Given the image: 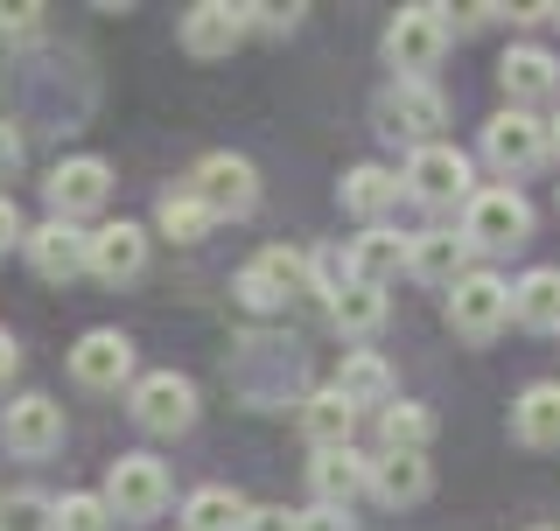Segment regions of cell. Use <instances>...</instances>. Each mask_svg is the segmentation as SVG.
I'll return each mask as SVG.
<instances>
[{"label": "cell", "mask_w": 560, "mask_h": 531, "mask_svg": "<svg viewBox=\"0 0 560 531\" xmlns=\"http://www.w3.org/2000/svg\"><path fill=\"white\" fill-rule=\"evenodd\" d=\"M378 440H385V455H428L434 413H428V405H413V399H393L378 413Z\"/></svg>", "instance_id": "27"}, {"label": "cell", "mask_w": 560, "mask_h": 531, "mask_svg": "<svg viewBox=\"0 0 560 531\" xmlns=\"http://www.w3.org/2000/svg\"><path fill=\"white\" fill-rule=\"evenodd\" d=\"M302 531H350V510H323V504H315L302 518Z\"/></svg>", "instance_id": "36"}, {"label": "cell", "mask_w": 560, "mask_h": 531, "mask_svg": "<svg viewBox=\"0 0 560 531\" xmlns=\"http://www.w3.org/2000/svg\"><path fill=\"white\" fill-rule=\"evenodd\" d=\"M442 49H448V8H399L385 28V63L399 70V84H428Z\"/></svg>", "instance_id": "1"}, {"label": "cell", "mask_w": 560, "mask_h": 531, "mask_svg": "<svg viewBox=\"0 0 560 531\" xmlns=\"http://www.w3.org/2000/svg\"><path fill=\"white\" fill-rule=\"evenodd\" d=\"M0 440H8V455H22V462H43V455H57V448H63V405L43 399V392L14 399L8 413H0Z\"/></svg>", "instance_id": "9"}, {"label": "cell", "mask_w": 560, "mask_h": 531, "mask_svg": "<svg viewBox=\"0 0 560 531\" xmlns=\"http://www.w3.org/2000/svg\"><path fill=\"white\" fill-rule=\"evenodd\" d=\"M428 489H434L428 455H378V462H372V497H378V504L407 510V504L428 497Z\"/></svg>", "instance_id": "19"}, {"label": "cell", "mask_w": 560, "mask_h": 531, "mask_svg": "<svg viewBox=\"0 0 560 531\" xmlns=\"http://www.w3.org/2000/svg\"><path fill=\"white\" fill-rule=\"evenodd\" d=\"M399 189L420 203H469L477 189H469V154L463 148H448V140H434V148H413L407 154V168H399Z\"/></svg>", "instance_id": "3"}, {"label": "cell", "mask_w": 560, "mask_h": 531, "mask_svg": "<svg viewBox=\"0 0 560 531\" xmlns=\"http://www.w3.org/2000/svg\"><path fill=\"white\" fill-rule=\"evenodd\" d=\"M0 22H8V8H0Z\"/></svg>", "instance_id": "39"}, {"label": "cell", "mask_w": 560, "mask_h": 531, "mask_svg": "<svg viewBox=\"0 0 560 531\" xmlns=\"http://www.w3.org/2000/svg\"><path fill=\"white\" fill-rule=\"evenodd\" d=\"M302 434H308L315 455H323V448H350V434H358V405H350L337 385H323V392L302 399Z\"/></svg>", "instance_id": "18"}, {"label": "cell", "mask_w": 560, "mask_h": 531, "mask_svg": "<svg viewBox=\"0 0 560 531\" xmlns=\"http://www.w3.org/2000/svg\"><path fill=\"white\" fill-rule=\"evenodd\" d=\"M140 266H148V232H140L133 217H113L92 232V273L105 280V287H127V280H140Z\"/></svg>", "instance_id": "16"}, {"label": "cell", "mask_w": 560, "mask_h": 531, "mask_svg": "<svg viewBox=\"0 0 560 531\" xmlns=\"http://www.w3.org/2000/svg\"><path fill=\"white\" fill-rule=\"evenodd\" d=\"M329 322H337L343 335H372L385 322V287H364V280H350V287L329 300Z\"/></svg>", "instance_id": "29"}, {"label": "cell", "mask_w": 560, "mask_h": 531, "mask_svg": "<svg viewBox=\"0 0 560 531\" xmlns=\"http://www.w3.org/2000/svg\"><path fill=\"white\" fill-rule=\"evenodd\" d=\"M547 148H553L547 127H539L533 113H518V105H512V113H498V119L483 127V162L498 168V175H525V168H539V162H547Z\"/></svg>", "instance_id": "10"}, {"label": "cell", "mask_w": 560, "mask_h": 531, "mask_svg": "<svg viewBox=\"0 0 560 531\" xmlns=\"http://www.w3.org/2000/svg\"><path fill=\"white\" fill-rule=\"evenodd\" d=\"M512 315L525 329H560V266H533L512 287Z\"/></svg>", "instance_id": "26"}, {"label": "cell", "mask_w": 560, "mask_h": 531, "mask_svg": "<svg viewBox=\"0 0 560 531\" xmlns=\"http://www.w3.org/2000/svg\"><path fill=\"white\" fill-rule=\"evenodd\" d=\"M245 518H253V504L224 483L189 489V504H183V531H245Z\"/></svg>", "instance_id": "22"}, {"label": "cell", "mask_w": 560, "mask_h": 531, "mask_svg": "<svg viewBox=\"0 0 560 531\" xmlns=\"http://www.w3.org/2000/svg\"><path fill=\"white\" fill-rule=\"evenodd\" d=\"M105 504H113L119 524H148L168 510V469L154 462V455H119L113 469H105Z\"/></svg>", "instance_id": "2"}, {"label": "cell", "mask_w": 560, "mask_h": 531, "mask_svg": "<svg viewBox=\"0 0 560 531\" xmlns=\"http://www.w3.org/2000/svg\"><path fill=\"white\" fill-rule=\"evenodd\" d=\"M28 266H35V280H78V273H92V232H78V224H63V217H49V224H35L28 232Z\"/></svg>", "instance_id": "11"}, {"label": "cell", "mask_w": 560, "mask_h": 531, "mask_svg": "<svg viewBox=\"0 0 560 531\" xmlns=\"http://www.w3.org/2000/svg\"><path fill=\"white\" fill-rule=\"evenodd\" d=\"M553 78H560V63L547 57V49H533V43L504 49V63H498V84L512 92L518 113H525V98H547V92H553Z\"/></svg>", "instance_id": "21"}, {"label": "cell", "mask_w": 560, "mask_h": 531, "mask_svg": "<svg viewBox=\"0 0 560 531\" xmlns=\"http://www.w3.org/2000/svg\"><path fill=\"white\" fill-rule=\"evenodd\" d=\"M308 489H315V504H323V510H350V497H364V489H372V455L323 448L308 462Z\"/></svg>", "instance_id": "15"}, {"label": "cell", "mask_w": 560, "mask_h": 531, "mask_svg": "<svg viewBox=\"0 0 560 531\" xmlns=\"http://www.w3.org/2000/svg\"><path fill=\"white\" fill-rule=\"evenodd\" d=\"M238 300H245V308H253V315H273V308H280V300H288V294H280L273 280L259 273V266H245V273H238Z\"/></svg>", "instance_id": "32"}, {"label": "cell", "mask_w": 560, "mask_h": 531, "mask_svg": "<svg viewBox=\"0 0 560 531\" xmlns=\"http://www.w3.org/2000/svg\"><path fill=\"white\" fill-rule=\"evenodd\" d=\"M70 378H78L84 392H119V385L133 378V343L119 329H84L78 350H70Z\"/></svg>", "instance_id": "12"}, {"label": "cell", "mask_w": 560, "mask_h": 531, "mask_svg": "<svg viewBox=\"0 0 560 531\" xmlns=\"http://www.w3.org/2000/svg\"><path fill=\"white\" fill-rule=\"evenodd\" d=\"M8 245H28V232H22V210H14V197H0V252Z\"/></svg>", "instance_id": "34"}, {"label": "cell", "mask_w": 560, "mask_h": 531, "mask_svg": "<svg viewBox=\"0 0 560 531\" xmlns=\"http://www.w3.org/2000/svg\"><path fill=\"white\" fill-rule=\"evenodd\" d=\"M43 197H49V217L78 224V217H92V210H105V197H113V168H105L98 154H70V162L49 168Z\"/></svg>", "instance_id": "5"}, {"label": "cell", "mask_w": 560, "mask_h": 531, "mask_svg": "<svg viewBox=\"0 0 560 531\" xmlns=\"http://www.w3.org/2000/svg\"><path fill=\"white\" fill-rule=\"evenodd\" d=\"M504 315H512V287L498 273H469L448 287V329L469 335V343H490L504 329Z\"/></svg>", "instance_id": "7"}, {"label": "cell", "mask_w": 560, "mask_h": 531, "mask_svg": "<svg viewBox=\"0 0 560 531\" xmlns=\"http://www.w3.org/2000/svg\"><path fill=\"white\" fill-rule=\"evenodd\" d=\"M14 370H22V343H14V335H8V329H0V385H8V378H14Z\"/></svg>", "instance_id": "37"}, {"label": "cell", "mask_w": 560, "mask_h": 531, "mask_svg": "<svg viewBox=\"0 0 560 531\" xmlns=\"http://www.w3.org/2000/svg\"><path fill=\"white\" fill-rule=\"evenodd\" d=\"M253 28V8H232V0H197L183 14V49L189 57H232Z\"/></svg>", "instance_id": "13"}, {"label": "cell", "mask_w": 560, "mask_h": 531, "mask_svg": "<svg viewBox=\"0 0 560 531\" xmlns=\"http://www.w3.org/2000/svg\"><path fill=\"white\" fill-rule=\"evenodd\" d=\"M337 392L350 405H393V370H385V357H372V350H343Z\"/></svg>", "instance_id": "25"}, {"label": "cell", "mask_w": 560, "mask_h": 531, "mask_svg": "<svg viewBox=\"0 0 560 531\" xmlns=\"http://www.w3.org/2000/svg\"><path fill=\"white\" fill-rule=\"evenodd\" d=\"M539 531H547V524H539Z\"/></svg>", "instance_id": "40"}, {"label": "cell", "mask_w": 560, "mask_h": 531, "mask_svg": "<svg viewBox=\"0 0 560 531\" xmlns=\"http://www.w3.org/2000/svg\"><path fill=\"white\" fill-rule=\"evenodd\" d=\"M189 189L210 203V217H253V203H259V175L245 154H203Z\"/></svg>", "instance_id": "8"}, {"label": "cell", "mask_w": 560, "mask_h": 531, "mask_svg": "<svg viewBox=\"0 0 560 531\" xmlns=\"http://www.w3.org/2000/svg\"><path fill=\"white\" fill-rule=\"evenodd\" d=\"M407 273L428 280V287H455V280H469V238H455V232H413L407 238Z\"/></svg>", "instance_id": "17"}, {"label": "cell", "mask_w": 560, "mask_h": 531, "mask_svg": "<svg viewBox=\"0 0 560 531\" xmlns=\"http://www.w3.org/2000/svg\"><path fill=\"white\" fill-rule=\"evenodd\" d=\"M525 232H533V210L518 189H477L463 203V238L483 252H512V245H525Z\"/></svg>", "instance_id": "4"}, {"label": "cell", "mask_w": 560, "mask_h": 531, "mask_svg": "<svg viewBox=\"0 0 560 531\" xmlns=\"http://www.w3.org/2000/svg\"><path fill=\"white\" fill-rule=\"evenodd\" d=\"M113 504L92 497V489H70V497H57V531H113Z\"/></svg>", "instance_id": "31"}, {"label": "cell", "mask_w": 560, "mask_h": 531, "mask_svg": "<svg viewBox=\"0 0 560 531\" xmlns=\"http://www.w3.org/2000/svg\"><path fill=\"white\" fill-rule=\"evenodd\" d=\"M245 531H302V518H294V510H280V504H259L253 518H245Z\"/></svg>", "instance_id": "33"}, {"label": "cell", "mask_w": 560, "mask_h": 531, "mask_svg": "<svg viewBox=\"0 0 560 531\" xmlns=\"http://www.w3.org/2000/svg\"><path fill=\"white\" fill-rule=\"evenodd\" d=\"M0 531H57V497H43V489L0 497Z\"/></svg>", "instance_id": "30"}, {"label": "cell", "mask_w": 560, "mask_h": 531, "mask_svg": "<svg viewBox=\"0 0 560 531\" xmlns=\"http://www.w3.org/2000/svg\"><path fill=\"white\" fill-rule=\"evenodd\" d=\"M154 224H162V238H175V245H197V238H210V203L197 197V189H168L162 197V210H154Z\"/></svg>", "instance_id": "28"}, {"label": "cell", "mask_w": 560, "mask_h": 531, "mask_svg": "<svg viewBox=\"0 0 560 531\" xmlns=\"http://www.w3.org/2000/svg\"><path fill=\"white\" fill-rule=\"evenodd\" d=\"M133 420L148 434H189L197 427V385L183 370H148L133 378Z\"/></svg>", "instance_id": "6"}, {"label": "cell", "mask_w": 560, "mask_h": 531, "mask_svg": "<svg viewBox=\"0 0 560 531\" xmlns=\"http://www.w3.org/2000/svg\"><path fill=\"white\" fill-rule=\"evenodd\" d=\"M399 266H407V238L385 232V224H372V232L350 245V280H364V287H385Z\"/></svg>", "instance_id": "23"}, {"label": "cell", "mask_w": 560, "mask_h": 531, "mask_svg": "<svg viewBox=\"0 0 560 531\" xmlns=\"http://www.w3.org/2000/svg\"><path fill=\"white\" fill-rule=\"evenodd\" d=\"M393 203H399V175H393V168L358 162V168L343 175V210H350V217H372V224H378Z\"/></svg>", "instance_id": "24"}, {"label": "cell", "mask_w": 560, "mask_h": 531, "mask_svg": "<svg viewBox=\"0 0 560 531\" xmlns=\"http://www.w3.org/2000/svg\"><path fill=\"white\" fill-rule=\"evenodd\" d=\"M547 140H553V154H560V119H553V127H547Z\"/></svg>", "instance_id": "38"}, {"label": "cell", "mask_w": 560, "mask_h": 531, "mask_svg": "<svg viewBox=\"0 0 560 531\" xmlns=\"http://www.w3.org/2000/svg\"><path fill=\"white\" fill-rule=\"evenodd\" d=\"M14 168H22V133H14L8 119H0V182H8Z\"/></svg>", "instance_id": "35"}, {"label": "cell", "mask_w": 560, "mask_h": 531, "mask_svg": "<svg viewBox=\"0 0 560 531\" xmlns=\"http://www.w3.org/2000/svg\"><path fill=\"white\" fill-rule=\"evenodd\" d=\"M512 440L518 448H560V385H525L512 405Z\"/></svg>", "instance_id": "20"}, {"label": "cell", "mask_w": 560, "mask_h": 531, "mask_svg": "<svg viewBox=\"0 0 560 531\" xmlns=\"http://www.w3.org/2000/svg\"><path fill=\"white\" fill-rule=\"evenodd\" d=\"M378 127L385 133H407L420 148H434V127H448V105L434 84H393V92L378 98Z\"/></svg>", "instance_id": "14"}]
</instances>
